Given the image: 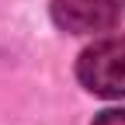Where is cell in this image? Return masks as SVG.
<instances>
[{
	"label": "cell",
	"mask_w": 125,
	"mask_h": 125,
	"mask_svg": "<svg viewBox=\"0 0 125 125\" xmlns=\"http://www.w3.org/2000/svg\"><path fill=\"white\" fill-rule=\"evenodd\" d=\"M76 80L97 97H125V38H101L83 49Z\"/></svg>",
	"instance_id": "obj_1"
},
{
	"label": "cell",
	"mask_w": 125,
	"mask_h": 125,
	"mask_svg": "<svg viewBox=\"0 0 125 125\" xmlns=\"http://www.w3.org/2000/svg\"><path fill=\"white\" fill-rule=\"evenodd\" d=\"M125 0H52V21L73 35L111 31L122 21Z\"/></svg>",
	"instance_id": "obj_2"
},
{
	"label": "cell",
	"mask_w": 125,
	"mask_h": 125,
	"mask_svg": "<svg viewBox=\"0 0 125 125\" xmlns=\"http://www.w3.org/2000/svg\"><path fill=\"white\" fill-rule=\"evenodd\" d=\"M94 125H125V108H108L94 118Z\"/></svg>",
	"instance_id": "obj_3"
}]
</instances>
